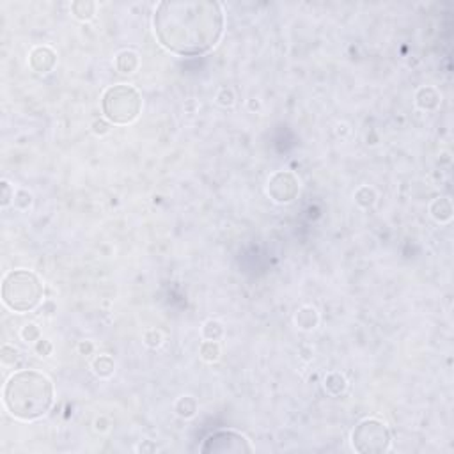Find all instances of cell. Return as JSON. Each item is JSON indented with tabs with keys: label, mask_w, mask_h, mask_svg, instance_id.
I'll return each instance as SVG.
<instances>
[{
	"label": "cell",
	"mask_w": 454,
	"mask_h": 454,
	"mask_svg": "<svg viewBox=\"0 0 454 454\" xmlns=\"http://www.w3.org/2000/svg\"><path fill=\"white\" fill-rule=\"evenodd\" d=\"M54 403V383L43 372L21 369L7 380L4 387V405L20 420L43 417Z\"/></svg>",
	"instance_id": "cell-2"
},
{
	"label": "cell",
	"mask_w": 454,
	"mask_h": 454,
	"mask_svg": "<svg viewBox=\"0 0 454 454\" xmlns=\"http://www.w3.org/2000/svg\"><path fill=\"white\" fill-rule=\"evenodd\" d=\"M2 190H4V195H2V206H7L11 201V192H9V183L7 182H2Z\"/></svg>",
	"instance_id": "cell-10"
},
{
	"label": "cell",
	"mask_w": 454,
	"mask_h": 454,
	"mask_svg": "<svg viewBox=\"0 0 454 454\" xmlns=\"http://www.w3.org/2000/svg\"><path fill=\"white\" fill-rule=\"evenodd\" d=\"M201 355L204 360H217L219 359V345L215 341H208L202 345Z\"/></svg>",
	"instance_id": "cell-7"
},
{
	"label": "cell",
	"mask_w": 454,
	"mask_h": 454,
	"mask_svg": "<svg viewBox=\"0 0 454 454\" xmlns=\"http://www.w3.org/2000/svg\"><path fill=\"white\" fill-rule=\"evenodd\" d=\"M94 371L98 372L99 376H109L110 372L114 371L112 359H110V357H99V359H96Z\"/></svg>",
	"instance_id": "cell-6"
},
{
	"label": "cell",
	"mask_w": 454,
	"mask_h": 454,
	"mask_svg": "<svg viewBox=\"0 0 454 454\" xmlns=\"http://www.w3.org/2000/svg\"><path fill=\"white\" fill-rule=\"evenodd\" d=\"M153 24L162 46L176 55L195 57L220 41L224 13L220 4L213 0L160 2Z\"/></svg>",
	"instance_id": "cell-1"
},
{
	"label": "cell",
	"mask_w": 454,
	"mask_h": 454,
	"mask_svg": "<svg viewBox=\"0 0 454 454\" xmlns=\"http://www.w3.org/2000/svg\"><path fill=\"white\" fill-rule=\"evenodd\" d=\"M18 355H20V353H18V350L11 348V346H4L2 348L4 364H14V360L18 359Z\"/></svg>",
	"instance_id": "cell-8"
},
{
	"label": "cell",
	"mask_w": 454,
	"mask_h": 454,
	"mask_svg": "<svg viewBox=\"0 0 454 454\" xmlns=\"http://www.w3.org/2000/svg\"><path fill=\"white\" fill-rule=\"evenodd\" d=\"M352 442L359 453H385L390 448V433L378 419H365L353 430Z\"/></svg>",
	"instance_id": "cell-5"
},
{
	"label": "cell",
	"mask_w": 454,
	"mask_h": 454,
	"mask_svg": "<svg viewBox=\"0 0 454 454\" xmlns=\"http://www.w3.org/2000/svg\"><path fill=\"white\" fill-rule=\"evenodd\" d=\"M21 335H24L25 341H34L39 335L38 327H36V325H27V327L24 328V332H21Z\"/></svg>",
	"instance_id": "cell-9"
},
{
	"label": "cell",
	"mask_w": 454,
	"mask_h": 454,
	"mask_svg": "<svg viewBox=\"0 0 454 454\" xmlns=\"http://www.w3.org/2000/svg\"><path fill=\"white\" fill-rule=\"evenodd\" d=\"M142 98L134 87L130 86H114L103 96V114L107 119L116 124L132 123L140 112Z\"/></svg>",
	"instance_id": "cell-4"
},
{
	"label": "cell",
	"mask_w": 454,
	"mask_h": 454,
	"mask_svg": "<svg viewBox=\"0 0 454 454\" xmlns=\"http://www.w3.org/2000/svg\"><path fill=\"white\" fill-rule=\"evenodd\" d=\"M43 284L36 273L29 270L9 272L2 284V300L11 311L29 312L39 305Z\"/></svg>",
	"instance_id": "cell-3"
}]
</instances>
